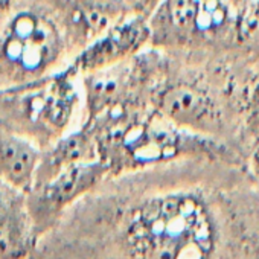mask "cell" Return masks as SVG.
Masks as SVG:
<instances>
[{
  "label": "cell",
  "mask_w": 259,
  "mask_h": 259,
  "mask_svg": "<svg viewBox=\"0 0 259 259\" xmlns=\"http://www.w3.org/2000/svg\"><path fill=\"white\" fill-rule=\"evenodd\" d=\"M40 156L41 150L34 142L0 125V180L28 194L35 182Z\"/></svg>",
  "instance_id": "cell-12"
},
{
  "label": "cell",
  "mask_w": 259,
  "mask_h": 259,
  "mask_svg": "<svg viewBox=\"0 0 259 259\" xmlns=\"http://www.w3.org/2000/svg\"><path fill=\"white\" fill-rule=\"evenodd\" d=\"M150 48L162 52L245 54L233 0H160L148 14Z\"/></svg>",
  "instance_id": "cell-4"
},
{
  "label": "cell",
  "mask_w": 259,
  "mask_h": 259,
  "mask_svg": "<svg viewBox=\"0 0 259 259\" xmlns=\"http://www.w3.org/2000/svg\"><path fill=\"white\" fill-rule=\"evenodd\" d=\"M84 125L92 128L98 157L108 166L110 177L185 160L245 166L244 156L229 144L179 128L150 105L117 108Z\"/></svg>",
  "instance_id": "cell-3"
},
{
  "label": "cell",
  "mask_w": 259,
  "mask_h": 259,
  "mask_svg": "<svg viewBox=\"0 0 259 259\" xmlns=\"http://www.w3.org/2000/svg\"><path fill=\"white\" fill-rule=\"evenodd\" d=\"M125 2L132 7L136 13H142V14H150L148 11V0H125Z\"/></svg>",
  "instance_id": "cell-15"
},
{
  "label": "cell",
  "mask_w": 259,
  "mask_h": 259,
  "mask_svg": "<svg viewBox=\"0 0 259 259\" xmlns=\"http://www.w3.org/2000/svg\"><path fill=\"white\" fill-rule=\"evenodd\" d=\"M162 55L151 89V108L179 128L229 144L242 154L239 89L259 60L244 54Z\"/></svg>",
  "instance_id": "cell-2"
},
{
  "label": "cell",
  "mask_w": 259,
  "mask_h": 259,
  "mask_svg": "<svg viewBox=\"0 0 259 259\" xmlns=\"http://www.w3.org/2000/svg\"><path fill=\"white\" fill-rule=\"evenodd\" d=\"M31 259H259V183L244 165L210 160L110 177Z\"/></svg>",
  "instance_id": "cell-1"
},
{
  "label": "cell",
  "mask_w": 259,
  "mask_h": 259,
  "mask_svg": "<svg viewBox=\"0 0 259 259\" xmlns=\"http://www.w3.org/2000/svg\"><path fill=\"white\" fill-rule=\"evenodd\" d=\"M241 8V37L244 52L259 60V0H248Z\"/></svg>",
  "instance_id": "cell-13"
},
{
  "label": "cell",
  "mask_w": 259,
  "mask_h": 259,
  "mask_svg": "<svg viewBox=\"0 0 259 259\" xmlns=\"http://www.w3.org/2000/svg\"><path fill=\"white\" fill-rule=\"evenodd\" d=\"M245 169L259 183V136L251 142L245 154Z\"/></svg>",
  "instance_id": "cell-14"
},
{
  "label": "cell",
  "mask_w": 259,
  "mask_h": 259,
  "mask_svg": "<svg viewBox=\"0 0 259 259\" xmlns=\"http://www.w3.org/2000/svg\"><path fill=\"white\" fill-rule=\"evenodd\" d=\"M110 179V169L102 160L73 165L51 180L32 186L26 194L29 217L37 244L81 198Z\"/></svg>",
  "instance_id": "cell-7"
},
{
  "label": "cell",
  "mask_w": 259,
  "mask_h": 259,
  "mask_svg": "<svg viewBox=\"0 0 259 259\" xmlns=\"http://www.w3.org/2000/svg\"><path fill=\"white\" fill-rule=\"evenodd\" d=\"M133 13L125 0H70L64 16L66 35L84 49Z\"/></svg>",
  "instance_id": "cell-10"
},
{
  "label": "cell",
  "mask_w": 259,
  "mask_h": 259,
  "mask_svg": "<svg viewBox=\"0 0 259 259\" xmlns=\"http://www.w3.org/2000/svg\"><path fill=\"white\" fill-rule=\"evenodd\" d=\"M233 2H235L236 5H242V4H245V2H248V0H233Z\"/></svg>",
  "instance_id": "cell-17"
},
{
  "label": "cell",
  "mask_w": 259,
  "mask_h": 259,
  "mask_svg": "<svg viewBox=\"0 0 259 259\" xmlns=\"http://www.w3.org/2000/svg\"><path fill=\"white\" fill-rule=\"evenodd\" d=\"M150 48L148 16L133 13L87 45L72 63L76 73H90L132 60Z\"/></svg>",
  "instance_id": "cell-8"
},
{
  "label": "cell",
  "mask_w": 259,
  "mask_h": 259,
  "mask_svg": "<svg viewBox=\"0 0 259 259\" xmlns=\"http://www.w3.org/2000/svg\"><path fill=\"white\" fill-rule=\"evenodd\" d=\"M63 54L64 37L48 14H14L0 32V89L49 75Z\"/></svg>",
  "instance_id": "cell-6"
},
{
  "label": "cell",
  "mask_w": 259,
  "mask_h": 259,
  "mask_svg": "<svg viewBox=\"0 0 259 259\" xmlns=\"http://www.w3.org/2000/svg\"><path fill=\"white\" fill-rule=\"evenodd\" d=\"M159 2H160V0H148V11L151 13V11H153V8H154Z\"/></svg>",
  "instance_id": "cell-16"
},
{
  "label": "cell",
  "mask_w": 259,
  "mask_h": 259,
  "mask_svg": "<svg viewBox=\"0 0 259 259\" xmlns=\"http://www.w3.org/2000/svg\"><path fill=\"white\" fill-rule=\"evenodd\" d=\"M76 72H63L0 89V125L45 150L66 135L79 104Z\"/></svg>",
  "instance_id": "cell-5"
},
{
  "label": "cell",
  "mask_w": 259,
  "mask_h": 259,
  "mask_svg": "<svg viewBox=\"0 0 259 259\" xmlns=\"http://www.w3.org/2000/svg\"><path fill=\"white\" fill-rule=\"evenodd\" d=\"M35 247L26 192L0 180V259H31Z\"/></svg>",
  "instance_id": "cell-9"
},
{
  "label": "cell",
  "mask_w": 259,
  "mask_h": 259,
  "mask_svg": "<svg viewBox=\"0 0 259 259\" xmlns=\"http://www.w3.org/2000/svg\"><path fill=\"white\" fill-rule=\"evenodd\" d=\"M98 159L95 135L90 126L82 125L76 132L61 136L58 141L41 150L34 186L51 180L73 165L93 162Z\"/></svg>",
  "instance_id": "cell-11"
}]
</instances>
